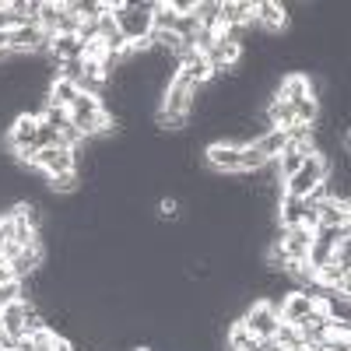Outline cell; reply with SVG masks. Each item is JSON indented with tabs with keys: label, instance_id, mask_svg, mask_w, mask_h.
Masks as SVG:
<instances>
[{
	"label": "cell",
	"instance_id": "cell-27",
	"mask_svg": "<svg viewBox=\"0 0 351 351\" xmlns=\"http://www.w3.org/2000/svg\"><path fill=\"white\" fill-rule=\"evenodd\" d=\"M288 351H309V348L306 344H295V348H288Z\"/></svg>",
	"mask_w": 351,
	"mask_h": 351
},
{
	"label": "cell",
	"instance_id": "cell-21",
	"mask_svg": "<svg viewBox=\"0 0 351 351\" xmlns=\"http://www.w3.org/2000/svg\"><path fill=\"white\" fill-rule=\"evenodd\" d=\"M28 341H32V348H36V351H53L56 334H53L49 327H43V330H36V334H28Z\"/></svg>",
	"mask_w": 351,
	"mask_h": 351
},
{
	"label": "cell",
	"instance_id": "cell-24",
	"mask_svg": "<svg viewBox=\"0 0 351 351\" xmlns=\"http://www.w3.org/2000/svg\"><path fill=\"white\" fill-rule=\"evenodd\" d=\"M53 351H77V348H74V341H71V337L56 334V344H53Z\"/></svg>",
	"mask_w": 351,
	"mask_h": 351
},
{
	"label": "cell",
	"instance_id": "cell-1",
	"mask_svg": "<svg viewBox=\"0 0 351 351\" xmlns=\"http://www.w3.org/2000/svg\"><path fill=\"white\" fill-rule=\"evenodd\" d=\"M109 11L116 18V28L123 32L134 53H148V36H152V14H155V0H109Z\"/></svg>",
	"mask_w": 351,
	"mask_h": 351
},
{
	"label": "cell",
	"instance_id": "cell-25",
	"mask_svg": "<svg viewBox=\"0 0 351 351\" xmlns=\"http://www.w3.org/2000/svg\"><path fill=\"white\" fill-rule=\"evenodd\" d=\"M11 21H8V4H0V32H8Z\"/></svg>",
	"mask_w": 351,
	"mask_h": 351
},
{
	"label": "cell",
	"instance_id": "cell-19",
	"mask_svg": "<svg viewBox=\"0 0 351 351\" xmlns=\"http://www.w3.org/2000/svg\"><path fill=\"white\" fill-rule=\"evenodd\" d=\"M263 165H267V158H263L253 144H246V148H239V172H260Z\"/></svg>",
	"mask_w": 351,
	"mask_h": 351
},
{
	"label": "cell",
	"instance_id": "cell-20",
	"mask_svg": "<svg viewBox=\"0 0 351 351\" xmlns=\"http://www.w3.org/2000/svg\"><path fill=\"white\" fill-rule=\"evenodd\" d=\"M274 341H278V348H295V344H302L299 341V327L295 324H278V330H274Z\"/></svg>",
	"mask_w": 351,
	"mask_h": 351
},
{
	"label": "cell",
	"instance_id": "cell-4",
	"mask_svg": "<svg viewBox=\"0 0 351 351\" xmlns=\"http://www.w3.org/2000/svg\"><path fill=\"white\" fill-rule=\"evenodd\" d=\"M193 102H197V88L176 74V77L162 88V106H158V109L169 112V116H190Z\"/></svg>",
	"mask_w": 351,
	"mask_h": 351
},
{
	"label": "cell",
	"instance_id": "cell-5",
	"mask_svg": "<svg viewBox=\"0 0 351 351\" xmlns=\"http://www.w3.org/2000/svg\"><path fill=\"white\" fill-rule=\"evenodd\" d=\"M243 319V327L256 337V341H263V337H274V330H278V324H281V316L263 302V299H256V302H250L246 306V313L239 316Z\"/></svg>",
	"mask_w": 351,
	"mask_h": 351
},
{
	"label": "cell",
	"instance_id": "cell-7",
	"mask_svg": "<svg viewBox=\"0 0 351 351\" xmlns=\"http://www.w3.org/2000/svg\"><path fill=\"white\" fill-rule=\"evenodd\" d=\"M313 309H316V299L309 295V291L295 288V291H288V295H285L278 316H281V324H299V319H306Z\"/></svg>",
	"mask_w": 351,
	"mask_h": 351
},
{
	"label": "cell",
	"instance_id": "cell-11",
	"mask_svg": "<svg viewBox=\"0 0 351 351\" xmlns=\"http://www.w3.org/2000/svg\"><path fill=\"white\" fill-rule=\"evenodd\" d=\"M0 330L11 334L14 341L28 337V334H25V299H18V302H11V306L0 309Z\"/></svg>",
	"mask_w": 351,
	"mask_h": 351
},
{
	"label": "cell",
	"instance_id": "cell-23",
	"mask_svg": "<svg viewBox=\"0 0 351 351\" xmlns=\"http://www.w3.org/2000/svg\"><path fill=\"white\" fill-rule=\"evenodd\" d=\"M8 281H18V278H14V271H11V263L0 260V285H8Z\"/></svg>",
	"mask_w": 351,
	"mask_h": 351
},
{
	"label": "cell",
	"instance_id": "cell-15",
	"mask_svg": "<svg viewBox=\"0 0 351 351\" xmlns=\"http://www.w3.org/2000/svg\"><path fill=\"white\" fill-rule=\"evenodd\" d=\"M316 211H319V225H351V208L341 200H324V204H316Z\"/></svg>",
	"mask_w": 351,
	"mask_h": 351
},
{
	"label": "cell",
	"instance_id": "cell-16",
	"mask_svg": "<svg viewBox=\"0 0 351 351\" xmlns=\"http://www.w3.org/2000/svg\"><path fill=\"white\" fill-rule=\"evenodd\" d=\"M60 14H64V0H43V8H39V28H43L46 36H56Z\"/></svg>",
	"mask_w": 351,
	"mask_h": 351
},
{
	"label": "cell",
	"instance_id": "cell-22",
	"mask_svg": "<svg viewBox=\"0 0 351 351\" xmlns=\"http://www.w3.org/2000/svg\"><path fill=\"white\" fill-rule=\"evenodd\" d=\"M158 215L165 221H176V218H180V200H176V197H162L158 200Z\"/></svg>",
	"mask_w": 351,
	"mask_h": 351
},
{
	"label": "cell",
	"instance_id": "cell-6",
	"mask_svg": "<svg viewBox=\"0 0 351 351\" xmlns=\"http://www.w3.org/2000/svg\"><path fill=\"white\" fill-rule=\"evenodd\" d=\"M28 165L46 172L53 180V176H60V172H74L77 169V155L71 148H39L32 158H28Z\"/></svg>",
	"mask_w": 351,
	"mask_h": 351
},
{
	"label": "cell",
	"instance_id": "cell-3",
	"mask_svg": "<svg viewBox=\"0 0 351 351\" xmlns=\"http://www.w3.org/2000/svg\"><path fill=\"white\" fill-rule=\"evenodd\" d=\"M8 148H11V155H18V158H32L36 152H39V120L32 112H21L18 120L11 123V130H8Z\"/></svg>",
	"mask_w": 351,
	"mask_h": 351
},
{
	"label": "cell",
	"instance_id": "cell-17",
	"mask_svg": "<svg viewBox=\"0 0 351 351\" xmlns=\"http://www.w3.org/2000/svg\"><path fill=\"white\" fill-rule=\"evenodd\" d=\"M225 341H228V351H250V348H256V337L243 327V319H236V324L228 327Z\"/></svg>",
	"mask_w": 351,
	"mask_h": 351
},
{
	"label": "cell",
	"instance_id": "cell-12",
	"mask_svg": "<svg viewBox=\"0 0 351 351\" xmlns=\"http://www.w3.org/2000/svg\"><path fill=\"white\" fill-rule=\"evenodd\" d=\"M77 95H81V88L74 84V81H67V77H53V84H49V106H60V109H71L74 102H77Z\"/></svg>",
	"mask_w": 351,
	"mask_h": 351
},
{
	"label": "cell",
	"instance_id": "cell-8",
	"mask_svg": "<svg viewBox=\"0 0 351 351\" xmlns=\"http://www.w3.org/2000/svg\"><path fill=\"white\" fill-rule=\"evenodd\" d=\"M204 162L215 172H239V148L236 144H225V141H215L204 152Z\"/></svg>",
	"mask_w": 351,
	"mask_h": 351
},
{
	"label": "cell",
	"instance_id": "cell-26",
	"mask_svg": "<svg viewBox=\"0 0 351 351\" xmlns=\"http://www.w3.org/2000/svg\"><path fill=\"white\" fill-rule=\"evenodd\" d=\"M14 351H36V348H32V341H28V337H21V341L14 344Z\"/></svg>",
	"mask_w": 351,
	"mask_h": 351
},
{
	"label": "cell",
	"instance_id": "cell-10",
	"mask_svg": "<svg viewBox=\"0 0 351 351\" xmlns=\"http://www.w3.org/2000/svg\"><path fill=\"white\" fill-rule=\"evenodd\" d=\"M256 28H263V32H285L288 8L274 4V0H256Z\"/></svg>",
	"mask_w": 351,
	"mask_h": 351
},
{
	"label": "cell",
	"instance_id": "cell-2",
	"mask_svg": "<svg viewBox=\"0 0 351 351\" xmlns=\"http://www.w3.org/2000/svg\"><path fill=\"white\" fill-rule=\"evenodd\" d=\"M327 172H330V158L319 155V152H313V155L302 162V169L291 176V180H285V193L302 200V197H309L313 186H319V183L327 180Z\"/></svg>",
	"mask_w": 351,
	"mask_h": 351
},
{
	"label": "cell",
	"instance_id": "cell-18",
	"mask_svg": "<svg viewBox=\"0 0 351 351\" xmlns=\"http://www.w3.org/2000/svg\"><path fill=\"white\" fill-rule=\"evenodd\" d=\"M77 186H81V176H77V169L74 172H60V176H53V180H49V190L53 193H77Z\"/></svg>",
	"mask_w": 351,
	"mask_h": 351
},
{
	"label": "cell",
	"instance_id": "cell-13",
	"mask_svg": "<svg viewBox=\"0 0 351 351\" xmlns=\"http://www.w3.org/2000/svg\"><path fill=\"white\" fill-rule=\"evenodd\" d=\"M285 144H288V134L285 130H278V127H271L267 134H260L256 141H253V148L267 158V162H274L281 152H285Z\"/></svg>",
	"mask_w": 351,
	"mask_h": 351
},
{
	"label": "cell",
	"instance_id": "cell-14",
	"mask_svg": "<svg viewBox=\"0 0 351 351\" xmlns=\"http://www.w3.org/2000/svg\"><path fill=\"white\" fill-rule=\"evenodd\" d=\"M49 56H56V60H84V43L77 36H53Z\"/></svg>",
	"mask_w": 351,
	"mask_h": 351
},
{
	"label": "cell",
	"instance_id": "cell-9",
	"mask_svg": "<svg viewBox=\"0 0 351 351\" xmlns=\"http://www.w3.org/2000/svg\"><path fill=\"white\" fill-rule=\"evenodd\" d=\"M306 95H316V92H313V81H309L306 74H285V77L278 81V88H274V99H278V102H288V106H295V102L306 99Z\"/></svg>",
	"mask_w": 351,
	"mask_h": 351
}]
</instances>
